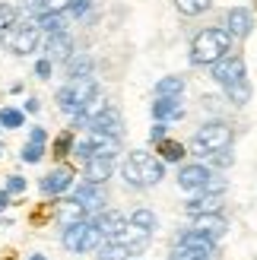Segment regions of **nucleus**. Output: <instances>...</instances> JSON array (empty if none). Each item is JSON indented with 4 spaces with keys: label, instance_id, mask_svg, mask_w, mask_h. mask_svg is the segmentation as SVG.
<instances>
[{
    "label": "nucleus",
    "instance_id": "nucleus-20",
    "mask_svg": "<svg viewBox=\"0 0 257 260\" xmlns=\"http://www.w3.org/2000/svg\"><path fill=\"white\" fill-rule=\"evenodd\" d=\"M83 219H89V213H86L73 197L57 203V222H60L63 229H67V225H76V222H83Z\"/></svg>",
    "mask_w": 257,
    "mask_h": 260
},
{
    "label": "nucleus",
    "instance_id": "nucleus-36",
    "mask_svg": "<svg viewBox=\"0 0 257 260\" xmlns=\"http://www.w3.org/2000/svg\"><path fill=\"white\" fill-rule=\"evenodd\" d=\"M67 152H73V134H67V130H63V134L54 140V155L60 159V155H67Z\"/></svg>",
    "mask_w": 257,
    "mask_h": 260
},
{
    "label": "nucleus",
    "instance_id": "nucleus-2",
    "mask_svg": "<svg viewBox=\"0 0 257 260\" xmlns=\"http://www.w3.org/2000/svg\"><path fill=\"white\" fill-rule=\"evenodd\" d=\"M121 175L131 187H156L165 178V162L156 159L152 152L134 149V152H127V162L121 168Z\"/></svg>",
    "mask_w": 257,
    "mask_h": 260
},
{
    "label": "nucleus",
    "instance_id": "nucleus-11",
    "mask_svg": "<svg viewBox=\"0 0 257 260\" xmlns=\"http://www.w3.org/2000/svg\"><path fill=\"white\" fill-rule=\"evenodd\" d=\"M190 232H197V235L210 238L213 244L226 238L229 232V219L222 213H207V216H194V225H190Z\"/></svg>",
    "mask_w": 257,
    "mask_h": 260
},
{
    "label": "nucleus",
    "instance_id": "nucleus-40",
    "mask_svg": "<svg viewBox=\"0 0 257 260\" xmlns=\"http://www.w3.org/2000/svg\"><path fill=\"white\" fill-rule=\"evenodd\" d=\"M172 260H210V257H203V254H194V251H187V248H178V244H175V251H172Z\"/></svg>",
    "mask_w": 257,
    "mask_h": 260
},
{
    "label": "nucleus",
    "instance_id": "nucleus-28",
    "mask_svg": "<svg viewBox=\"0 0 257 260\" xmlns=\"http://www.w3.org/2000/svg\"><path fill=\"white\" fill-rule=\"evenodd\" d=\"M216 0H175L178 13H184V16H203V13L213 10Z\"/></svg>",
    "mask_w": 257,
    "mask_h": 260
},
{
    "label": "nucleus",
    "instance_id": "nucleus-9",
    "mask_svg": "<svg viewBox=\"0 0 257 260\" xmlns=\"http://www.w3.org/2000/svg\"><path fill=\"white\" fill-rule=\"evenodd\" d=\"M70 187H73V168H70V165L51 168V172L38 181V190L48 193V197H60V193H67Z\"/></svg>",
    "mask_w": 257,
    "mask_h": 260
},
{
    "label": "nucleus",
    "instance_id": "nucleus-45",
    "mask_svg": "<svg viewBox=\"0 0 257 260\" xmlns=\"http://www.w3.org/2000/svg\"><path fill=\"white\" fill-rule=\"evenodd\" d=\"M38 111V99H25V114H35Z\"/></svg>",
    "mask_w": 257,
    "mask_h": 260
},
{
    "label": "nucleus",
    "instance_id": "nucleus-41",
    "mask_svg": "<svg viewBox=\"0 0 257 260\" xmlns=\"http://www.w3.org/2000/svg\"><path fill=\"white\" fill-rule=\"evenodd\" d=\"M51 67H54V63H51L48 57H42V60L35 63V76H38V80H48V76H51Z\"/></svg>",
    "mask_w": 257,
    "mask_h": 260
},
{
    "label": "nucleus",
    "instance_id": "nucleus-26",
    "mask_svg": "<svg viewBox=\"0 0 257 260\" xmlns=\"http://www.w3.org/2000/svg\"><path fill=\"white\" fill-rule=\"evenodd\" d=\"M156 146H159V159H162V162H172V165H175V162H184V155H187L181 143H178V140H169V137H165L162 143H156Z\"/></svg>",
    "mask_w": 257,
    "mask_h": 260
},
{
    "label": "nucleus",
    "instance_id": "nucleus-10",
    "mask_svg": "<svg viewBox=\"0 0 257 260\" xmlns=\"http://www.w3.org/2000/svg\"><path fill=\"white\" fill-rule=\"evenodd\" d=\"M222 29L232 38H241V42H245V38L254 32V10L251 7H232L226 13V25H222Z\"/></svg>",
    "mask_w": 257,
    "mask_h": 260
},
{
    "label": "nucleus",
    "instance_id": "nucleus-35",
    "mask_svg": "<svg viewBox=\"0 0 257 260\" xmlns=\"http://www.w3.org/2000/svg\"><path fill=\"white\" fill-rule=\"evenodd\" d=\"M89 10H92V0H73V7L67 10V16H73V19H89Z\"/></svg>",
    "mask_w": 257,
    "mask_h": 260
},
{
    "label": "nucleus",
    "instance_id": "nucleus-39",
    "mask_svg": "<svg viewBox=\"0 0 257 260\" xmlns=\"http://www.w3.org/2000/svg\"><path fill=\"white\" fill-rule=\"evenodd\" d=\"M4 190L10 193V197H13V193H22V190H25V178H22V175H10Z\"/></svg>",
    "mask_w": 257,
    "mask_h": 260
},
{
    "label": "nucleus",
    "instance_id": "nucleus-33",
    "mask_svg": "<svg viewBox=\"0 0 257 260\" xmlns=\"http://www.w3.org/2000/svg\"><path fill=\"white\" fill-rule=\"evenodd\" d=\"M226 187H229V181H226L222 175H210L200 193H213V197H219V193H226Z\"/></svg>",
    "mask_w": 257,
    "mask_h": 260
},
{
    "label": "nucleus",
    "instance_id": "nucleus-16",
    "mask_svg": "<svg viewBox=\"0 0 257 260\" xmlns=\"http://www.w3.org/2000/svg\"><path fill=\"white\" fill-rule=\"evenodd\" d=\"M121 127H124V121H121V111L118 108H105L102 114H95L92 118V124H89V130H99V134H108V137H118L121 140Z\"/></svg>",
    "mask_w": 257,
    "mask_h": 260
},
{
    "label": "nucleus",
    "instance_id": "nucleus-7",
    "mask_svg": "<svg viewBox=\"0 0 257 260\" xmlns=\"http://www.w3.org/2000/svg\"><path fill=\"white\" fill-rule=\"evenodd\" d=\"M245 76H248V67H245V57H238V54H226L222 60H216L210 67V80L222 89L238 83V80H245Z\"/></svg>",
    "mask_w": 257,
    "mask_h": 260
},
{
    "label": "nucleus",
    "instance_id": "nucleus-19",
    "mask_svg": "<svg viewBox=\"0 0 257 260\" xmlns=\"http://www.w3.org/2000/svg\"><path fill=\"white\" fill-rule=\"evenodd\" d=\"M83 175H86V181H92V184H105V181L114 175V165H111V159L92 155L89 162H83Z\"/></svg>",
    "mask_w": 257,
    "mask_h": 260
},
{
    "label": "nucleus",
    "instance_id": "nucleus-15",
    "mask_svg": "<svg viewBox=\"0 0 257 260\" xmlns=\"http://www.w3.org/2000/svg\"><path fill=\"white\" fill-rule=\"evenodd\" d=\"M95 229L102 232L105 238H118L121 232L127 229V216H121L118 210H102V213H95Z\"/></svg>",
    "mask_w": 257,
    "mask_h": 260
},
{
    "label": "nucleus",
    "instance_id": "nucleus-17",
    "mask_svg": "<svg viewBox=\"0 0 257 260\" xmlns=\"http://www.w3.org/2000/svg\"><path fill=\"white\" fill-rule=\"evenodd\" d=\"M86 140H89V146H92V155H99V159H114V155L121 152V140L118 137H108V134L92 130Z\"/></svg>",
    "mask_w": 257,
    "mask_h": 260
},
{
    "label": "nucleus",
    "instance_id": "nucleus-21",
    "mask_svg": "<svg viewBox=\"0 0 257 260\" xmlns=\"http://www.w3.org/2000/svg\"><path fill=\"white\" fill-rule=\"evenodd\" d=\"M35 25L42 29L45 35H54V32H67V13H57V10H45L42 16L35 19Z\"/></svg>",
    "mask_w": 257,
    "mask_h": 260
},
{
    "label": "nucleus",
    "instance_id": "nucleus-24",
    "mask_svg": "<svg viewBox=\"0 0 257 260\" xmlns=\"http://www.w3.org/2000/svg\"><path fill=\"white\" fill-rule=\"evenodd\" d=\"M92 76V57L89 54H73L67 60V80H86Z\"/></svg>",
    "mask_w": 257,
    "mask_h": 260
},
{
    "label": "nucleus",
    "instance_id": "nucleus-34",
    "mask_svg": "<svg viewBox=\"0 0 257 260\" xmlns=\"http://www.w3.org/2000/svg\"><path fill=\"white\" fill-rule=\"evenodd\" d=\"M45 10H48V0H22L19 4V13H25V16H32V19H38Z\"/></svg>",
    "mask_w": 257,
    "mask_h": 260
},
{
    "label": "nucleus",
    "instance_id": "nucleus-43",
    "mask_svg": "<svg viewBox=\"0 0 257 260\" xmlns=\"http://www.w3.org/2000/svg\"><path fill=\"white\" fill-rule=\"evenodd\" d=\"M73 7V0H48V10H57V13H67Z\"/></svg>",
    "mask_w": 257,
    "mask_h": 260
},
{
    "label": "nucleus",
    "instance_id": "nucleus-42",
    "mask_svg": "<svg viewBox=\"0 0 257 260\" xmlns=\"http://www.w3.org/2000/svg\"><path fill=\"white\" fill-rule=\"evenodd\" d=\"M165 134H169V124H162V121H156V127L149 130V140H152V143H162V140H165Z\"/></svg>",
    "mask_w": 257,
    "mask_h": 260
},
{
    "label": "nucleus",
    "instance_id": "nucleus-1",
    "mask_svg": "<svg viewBox=\"0 0 257 260\" xmlns=\"http://www.w3.org/2000/svg\"><path fill=\"white\" fill-rule=\"evenodd\" d=\"M232 51V35L222 25H207L194 35L190 42V63L194 67H213L216 60H222Z\"/></svg>",
    "mask_w": 257,
    "mask_h": 260
},
{
    "label": "nucleus",
    "instance_id": "nucleus-18",
    "mask_svg": "<svg viewBox=\"0 0 257 260\" xmlns=\"http://www.w3.org/2000/svg\"><path fill=\"white\" fill-rule=\"evenodd\" d=\"M175 244L178 248H187V251H194V254H203V257H213V251H216V244L210 241V238H203V235H197V232H181V235L175 238Z\"/></svg>",
    "mask_w": 257,
    "mask_h": 260
},
{
    "label": "nucleus",
    "instance_id": "nucleus-8",
    "mask_svg": "<svg viewBox=\"0 0 257 260\" xmlns=\"http://www.w3.org/2000/svg\"><path fill=\"white\" fill-rule=\"evenodd\" d=\"M73 200L83 206L86 213H102L108 203V193H105V184H92V181H83V184L73 187Z\"/></svg>",
    "mask_w": 257,
    "mask_h": 260
},
{
    "label": "nucleus",
    "instance_id": "nucleus-27",
    "mask_svg": "<svg viewBox=\"0 0 257 260\" xmlns=\"http://www.w3.org/2000/svg\"><path fill=\"white\" fill-rule=\"evenodd\" d=\"M222 92H226V99L232 102V105H248V102H251V83L248 80H238L232 86H226Z\"/></svg>",
    "mask_w": 257,
    "mask_h": 260
},
{
    "label": "nucleus",
    "instance_id": "nucleus-23",
    "mask_svg": "<svg viewBox=\"0 0 257 260\" xmlns=\"http://www.w3.org/2000/svg\"><path fill=\"white\" fill-rule=\"evenodd\" d=\"M99 260H131V248H127V244H121V241H111V238H105L99 244Z\"/></svg>",
    "mask_w": 257,
    "mask_h": 260
},
{
    "label": "nucleus",
    "instance_id": "nucleus-3",
    "mask_svg": "<svg viewBox=\"0 0 257 260\" xmlns=\"http://www.w3.org/2000/svg\"><path fill=\"white\" fill-rule=\"evenodd\" d=\"M235 140V130L229 127L226 121H210L203 124L197 134H194V143H190V149H194V155H213L219 149H229Z\"/></svg>",
    "mask_w": 257,
    "mask_h": 260
},
{
    "label": "nucleus",
    "instance_id": "nucleus-25",
    "mask_svg": "<svg viewBox=\"0 0 257 260\" xmlns=\"http://www.w3.org/2000/svg\"><path fill=\"white\" fill-rule=\"evenodd\" d=\"M131 225H137V229H143L146 235H152V232L159 229V219H156V213L152 210H146V206H137V210L131 213V219H127Z\"/></svg>",
    "mask_w": 257,
    "mask_h": 260
},
{
    "label": "nucleus",
    "instance_id": "nucleus-6",
    "mask_svg": "<svg viewBox=\"0 0 257 260\" xmlns=\"http://www.w3.org/2000/svg\"><path fill=\"white\" fill-rule=\"evenodd\" d=\"M4 42H7V48L13 51V54L25 57V54H32V51H38L42 29L35 25V19H32V22H16V25H13V29L4 35Z\"/></svg>",
    "mask_w": 257,
    "mask_h": 260
},
{
    "label": "nucleus",
    "instance_id": "nucleus-29",
    "mask_svg": "<svg viewBox=\"0 0 257 260\" xmlns=\"http://www.w3.org/2000/svg\"><path fill=\"white\" fill-rule=\"evenodd\" d=\"M156 95H184V80L181 76H162L156 83Z\"/></svg>",
    "mask_w": 257,
    "mask_h": 260
},
{
    "label": "nucleus",
    "instance_id": "nucleus-13",
    "mask_svg": "<svg viewBox=\"0 0 257 260\" xmlns=\"http://www.w3.org/2000/svg\"><path fill=\"white\" fill-rule=\"evenodd\" d=\"M207 178H210V168H207V165L190 162V165H181V172H178V187H181V190H194V193H200L203 184H207Z\"/></svg>",
    "mask_w": 257,
    "mask_h": 260
},
{
    "label": "nucleus",
    "instance_id": "nucleus-46",
    "mask_svg": "<svg viewBox=\"0 0 257 260\" xmlns=\"http://www.w3.org/2000/svg\"><path fill=\"white\" fill-rule=\"evenodd\" d=\"M7 206H10V193L0 190V210H7Z\"/></svg>",
    "mask_w": 257,
    "mask_h": 260
},
{
    "label": "nucleus",
    "instance_id": "nucleus-47",
    "mask_svg": "<svg viewBox=\"0 0 257 260\" xmlns=\"http://www.w3.org/2000/svg\"><path fill=\"white\" fill-rule=\"evenodd\" d=\"M29 260H45V257H42V254H35V257H29Z\"/></svg>",
    "mask_w": 257,
    "mask_h": 260
},
{
    "label": "nucleus",
    "instance_id": "nucleus-31",
    "mask_svg": "<svg viewBox=\"0 0 257 260\" xmlns=\"http://www.w3.org/2000/svg\"><path fill=\"white\" fill-rule=\"evenodd\" d=\"M19 22V10L13 4H0V32H10Z\"/></svg>",
    "mask_w": 257,
    "mask_h": 260
},
{
    "label": "nucleus",
    "instance_id": "nucleus-5",
    "mask_svg": "<svg viewBox=\"0 0 257 260\" xmlns=\"http://www.w3.org/2000/svg\"><path fill=\"white\" fill-rule=\"evenodd\" d=\"M60 241H63V248L73 251V254H92V251H99V244L105 241V235L95 229L92 219H83V222L63 229V238Z\"/></svg>",
    "mask_w": 257,
    "mask_h": 260
},
{
    "label": "nucleus",
    "instance_id": "nucleus-12",
    "mask_svg": "<svg viewBox=\"0 0 257 260\" xmlns=\"http://www.w3.org/2000/svg\"><path fill=\"white\" fill-rule=\"evenodd\" d=\"M152 118L162 121V124H172L178 118H184L181 95H156V102H152Z\"/></svg>",
    "mask_w": 257,
    "mask_h": 260
},
{
    "label": "nucleus",
    "instance_id": "nucleus-37",
    "mask_svg": "<svg viewBox=\"0 0 257 260\" xmlns=\"http://www.w3.org/2000/svg\"><path fill=\"white\" fill-rule=\"evenodd\" d=\"M210 162H213V168H229V165L235 162L232 146H229V149H219V152H213V155H210Z\"/></svg>",
    "mask_w": 257,
    "mask_h": 260
},
{
    "label": "nucleus",
    "instance_id": "nucleus-48",
    "mask_svg": "<svg viewBox=\"0 0 257 260\" xmlns=\"http://www.w3.org/2000/svg\"><path fill=\"white\" fill-rule=\"evenodd\" d=\"M0 130H4V127H0Z\"/></svg>",
    "mask_w": 257,
    "mask_h": 260
},
{
    "label": "nucleus",
    "instance_id": "nucleus-4",
    "mask_svg": "<svg viewBox=\"0 0 257 260\" xmlns=\"http://www.w3.org/2000/svg\"><path fill=\"white\" fill-rule=\"evenodd\" d=\"M99 92L95 76H86V80H67L57 89V108L67 114H80L86 108V102Z\"/></svg>",
    "mask_w": 257,
    "mask_h": 260
},
{
    "label": "nucleus",
    "instance_id": "nucleus-22",
    "mask_svg": "<svg viewBox=\"0 0 257 260\" xmlns=\"http://www.w3.org/2000/svg\"><path fill=\"white\" fill-rule=\"evenodd\" d=\"M219 197H213V193H203L197 200H187L184 203V213L187 216H207V213H219Z\"/></svg>",
    "mask_w": 257,
    "mask_h": 260
},
{
    "label": "nucleus",
    "instance_id": "nucleus-32",
    "mask_svg": "<svg viewBox=\"0 0 257 260\" xmlns=\"http://www.w3.org/2000/svg\"><path fill=\"white\" fill-rule=\"evenodd\" d=\"M19 155H22V162H29V165L42 162V155H45V143H25Z\"/></svg>",
    "mask_w": 257,
    "mask_h": 260
},
{
    "label": "nucleus",
    "instance_id": "nucleus-30",
    "mask_svg": "<svg viewBox=\"0 0 257 260\" xmlns=\"http://www.w3.org/2000/svg\"><path fill=\"white\" fill-rule=\"evenodd\" d=\"M22 121H25V111H19V108H4L0 111V127H7V130L22 127Z\"/></svg>",
    "mask_w": 257,
    "mask_h": 260
},
{
    "label": "nucleus",
    "instance_id": "nucleus-14",
    "mask_svg": "<svg viewBox=\"0 0 257 260\" xmlns=\"http://www.w3.org/2000/svg\"><path fill=\"white\" fill-rule=\"evenodd\" d=\"M45 54H48V60L54 63V60H63L67 63L76 51H73V38L67 35V32H54V35H48L45 38Z\"/></svg>",
    "mask_w": 257,
    "mask_h": 260
},
{
    "label": "nucleus",
    "instance_id": "nucleus-38",
    "mask_svg": "<svg viewBox=\"0 0 257 260\" xmlns=\"http://www.w3.org/2000/svg\"><path fill=\"white\" fill-rule=\"evenodd\" d=\"M73 155H76L80 162H89V159H92V146H89V140H76V143H73Z\"/></svg>",
    "mask_w": 257,
    "mask_h": 260
},
{
    "label": "nucleus",
    "instance_id": "nucleus-44",
    "mask_svg": "<svg viewBox=\"0 0 257 260\" xmlns=\"http://www.w3.org/2000/svg\"><path fill=\"white\" fill-rule=\"evenodd\" d=\"M48 134H45V127H32V134H29V143H45Z\"/></svg>",
    "mask_w": 257,
    "mask_h": 260
}]
</instances>
